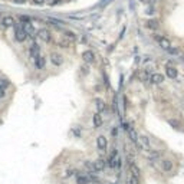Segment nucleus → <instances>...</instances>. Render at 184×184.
<instances>
[{
    "label": "nucleus",
    "instance_id": "4be33fe9",
    "mask_svg": "<svg viewBox=\"0 0 184 184\" xmlns=\"http://www.w3.org/2000/svg\"><path fill=\"white\" fill-rule=\"evenodd\" d=\"M58 45L65 49V48H69V46H71V42H69V40H58Z\"/></svg>",
    "mask_w": 184,
    "mask_h": 184
},
{
    "label": "nucleus",
    "instance_id": "7c9ffc66",
    "mask_svg": "<svg viewBox=\"0 0 184 184\" xmlns=\"http://www.w3.org/2000/svg\"><path fill=\"white\" fill-rule=\"evenodd\" d=\"M112 184H117V183H112Z\"/></svg>",
    "mask_w": 184,
    "mask_h": 184
},
{
    "label": "nucleus",
    "instance_id": "20e7f679",
    "mask_svg": "<svg viewBox=\"0 0 184 184\" xmlns=\"http://www.w3.org/2000/svg\"><path fill=\"white\" fill-rule=\"evenodd\" d=\"M36 36H38L40 40H43V42H50V40H52V33H50V30H48V29L39 30Z\"/></svg>",
    "mask_w": 184,
    "mask_h": 184
},
{
    "label": "nucleus",
    "instance_id": "39448f33",
    "mask_svg": "<svg viewBox=\"0 0 184 184\" xmlns=\"http://www.w3.org/2000/svg\"><path fill=\"white\" fill-rule=\"evenodd\" d=\"M96 147H98L99 151H105L108 148V140L104 135H99V137L96 138Z\"/></svg>",
    "mask_w": 184,
    "mask_h": 184
},
{
    "label": "nucleus",
    "instance_id": "a878e982",
    "mask_svg": "<svg viewBox=\"0 0 184 184\" xmlns=\"http://www.w3.org/2000/svg\"><path fill=\"white\" fill-rule=\"evenodd\" d=\"M66 39H69L71 38V40H75V33H72V32H66Z\"/></svg>",
    "mask_w": 184,
    "mask_h": 184
},
{
    "label": "nucleus",
    "instance_id": "dca6fc26",
    "mask_svg": "<svg viewBox=\"0 0 184 184\" xmlns=\"http://www.w3.org/2000/svg\"><path fill=\"white\" fill-rule=\"evenodd\" d=\"M94 163H95V167L99 173L102 171V170H105V167H107V161H105L104 158H98L96 161H94Z\"/></svg>",
    "mask_w": 184,
    "mask_h": 184
},
{
    "label": "nucleus",
    "instance_id": "2eb2a0df",
    "mask_svg": "<svg viewBox=\"0 0 184 184\" xmlns=\"http://www.w3.org/2000/svg\"><path fill=\"white\" fill-rule=\"evenodd\" d=\"M15 19H13L12 16H4L3 19H2V25L4 26V27H12V26H15Z\"/></svg>",
    "mask_w": 184,
    "mask_h": 184
},
{
    "label": "nucleus",
    "instance_id": "f03ea898",
    "mask_svg": "<svg viewBox=\"0 0 184 184\" xmlns=\"http://www.w3.org/2000/svg\"><path fill=\"white\" fill-rule=\"evenodd\" d=\"M154 39L158 42V45L163 48L164 50H167L170 46H171V43H170V40H168L165 36H158V35H154Z\"/></svg>",
    "mask_w": 184,
    "mask_h": 184
},
{
    "label": "nucleus",
    "instance_id": "aec40b11",
    "mask_svg": "<svg viewBox=\"0 0 184 184\" xmlns=\"http://www.w3.org/2000/svg\"><path fill=\"white\" fill-rule=\"evenodd\" d=\"M147 27L148 29H153V30H155V29H158V20H148L147 22Z\"/></svg>",
    "mask_w": 184,
    "mask_h": 184
},
{
    "label": "nucleus",
    "instance_id": "1a4fd4ad",
    "mask_svg": "<svg viewBox=\"0 0 184 184\" xmlns=\"http://www.w3.org/2000/svg\"><path fill=\"white\" fill-rule=\"evenodd\" d=\"M29 53H30V58H32V59H35L36 56L40 55V48H39L38 43H32V45H30Z\"/></svg>",
    "mask_w": 184,
    "mask_h": 184
},
{
    "label": "nucleus",
    "instance_id": "9d476101",
    "mask_svg": "<svg viewBox=\"0 0 184 184\" xmlns=\"http://www.w3.org/2000/svg\"><path fill=\"white\" fill-rule=\"evenodd\" d=\"M163 81H164V76L161 75V73H153V75L150 76V82L153 85H160V84H163Z\"/></svg>",
    "mask_w": 184,
    "mask_h": 184
},
{
    "label": "nucleus",
    "instance_id": "a211bd4d",
    "mask_svg": "<svg viewBox=\"0 0 184 184\" xmlns=\"http://www.w3.org/2000/svg\"><path fill=\"white\" fill-rule=\"evenodd\" d=\"M161 167H163V170L165 173H168L173 170V163L170 160H163V161H161Z\"/></svg>",
    "mask_w": 184,
    "mask_h": 184
},
{
    "label": "nucleus",
    "instance_id": "6e6552de",
    "mask_svg": "<svg viewBox=\"0 0 184 184\" xmlns=\"http://www.w3.org/2000/svg\"><path fill=\"white\" fill-rule=\"evenodd\" d=\"M50 62L53 63L55 66H61L63 63V56L61 53H52L50 55Z\"/></svg>",
    "mask_w": 184,
    "mask_h": 184
},
{
    "label": "nucleus",
    "instance_id": "423d86ee",
    "mask_svg": "<svg viewBox=\"0 0 184 184\" xmlns=\"http://www.w3.org/2000/svg\"><path fill=\"white\" fill-rule=\"evenodd\" d=\"M33 63H35V68H36V69H43L46 65V58L43 55H39V56H36V58L33 59Z\"/></svg>",
    "mask_w": 184,
    "mask_h": 184
},
{
    "label": "nucleus",
    "instance_id": "f8f14e48",
    "mask_svg": "<svg viewBox=\"0 0 184 184\" xmlns=\"http://www.w3.org/2000/svg\"><path fill=\"white\" fill-rule=\"evenodd\" d=\"M76 184H91L89 174H78L76 176Z\"/></svg>",
    "mask_w": 184,
    "mask_h": 184
},
{
    "label": "nucleus",
    "instance_id": "5701e85b",
    "mask_svg": "<svg viewBox=\"0 0 184 184\" xmlns=\"http://www.w3.org/2000/svg\"><path fill=\"white\" fill-rule=\"evenodd\" d=\"M96 107H98L99 111H104L105 109V102H102L101 99H96Z\"/></svg>",
    "mask_w": 184,
    "mask_h": 184
},
{
    "label": "nucleus",
    "instance_id": "6ab92c4d",
    "mask_svg": "<svg viewBox=\"0 0 184 184\" xmlns=\"http://www.w3.org/2000/svg\"><path fill=\"white\" fill-rule=\"evenodd\" d=\"M127 131H128V135H130V140H131V141H132V142H134V144H135V142L138 141V134H137V132H135V130H134V128H132V127H130V128H128V130H127Z\"/></svg>",
    "mask_w": 184,
    "mask_h": 184
},
{
    "label": "nucleus",
    "instance_id": "c756f323",
    "mask_svg": "<svg viewBox=\"0 0 184 184\" xmlns=\"http://www.w3.org/2000/svg\"><path fill=\"white\" fill-rule=\"evenodd\" d=\"M13 2H15V3H25L26 0H13Z\"/></svg>",
    "mask_w": 184,
    "mask_h": 184
},
{
    "label": "nucleus",
    "instance_id": "c85d7f7f",
    "mask_svg": "<svg viewBox=\"0 0 184 184\" xmlns=\"http://www.w3.org/2000/svg\"><path fill=\"white\" fill-rule=\"evenodd\" d=\"M59 2H62V0H50V4H56V3H59Z\"/></svg>",
    "mask_w": 184,
    "mask_h": 184
},
{
    "label": "nucleus",
    "instance_id": "2f4dec72",
    "mask_svg": "<svg viewBox=\"0 0 184 184\" xmlns=\"http://www.w3.org/2000/svg\"><path fill=\"white\" fill-rule=\"evenodd\" d=\"M141 2H144V0H141Z\"/></svg>",
    "mask_w": 184,
    "mask_h": 184
},
{
    "label": "nucleus",
    "instance_id": "bb28decb",
    "mask_svg": "<svg viewBox=\"0 0 184 184\" xmlns=\"http://www.w3.org/2000/svg\"><path fill=\"white\" fill-rule=\"evenodd\" d=\"M19 20H20V23H26V22H29V17L27 16H20L19 17Z\"/></svg>",
    "mask_w": 184,
    "mask_h": 184
},
{
    "label": "nucleus",
    "instance_id": "7ed1b4c3",
    "mask_svg": "<svg viewBox=\"0 0 184 184\" xmlns=\"http://www.w3.org/2000/svg\"><path fill=\"white\" fill-rule=\"evenodd\" d=\"M102 124H104L102 115H101L99 112H95L94 115H92V125H94V128H95V130H98V128H101V127H102Z\"/></svg>",
    "mask_w": 184,
    "mask_h": 184
},
{
    "label": "nucleus",
    "instance_id": "412c9836",
    "mask_svg": "<svg viewBox=\"0 0 184 184\" xmlns=\"http://www.w3.org/2000/svg\"><path fill=\"white\" fill-rule=\"evenodd\" d=\"M128 184H140V178L131 174V176H130V178H128Z\"/></svg>",
    "mask_w": 184,
    "mask_h": 184
},
{
    "label": "nucleus",
    "instance_id": "cd10ccee",
    "mask_svg": "<svg viewBox=\"0 0 184 184\" xmlns=\"http://www.w3.org/2000/svg\"><path fill=\"white\" fill-rule=\"evenodd\" d=\"M32 3L33 4H43L45 3V0H32Z\"/></svg>",
    "mask_w": 184,
    "mask_h": 184
},
{
    "label": "nucleus",
    "instance_id": "f257e3e1",
    "mask_svg": "<svg viewBox=\"0 0 184 184\" xmlns=\"http://www.w3.org/2000/svg\"><path fill=\"white\" fill-rule=\"evenodd\" d=\"M27 38H29V36L26 33V30L23 29V26L15 23V39H16L17 42H25Z\"/></svg>",
    "mask_w": 184,
    "mask_h": 184
},
{
    "label": "nucleus",
    "instance_id": "b1692460",
    "mask_svg": "<svg viewBox=\"0 0 184 184\" xmlns=\"http://www.w3.org/2000/svg\"><path fill=\"white\" fill-rule=\"evenodd\" d=\"M167 52H168V53H171V55H177V53H178V49H177V48H173V46H170V48L167 49Z\"/></svg>",
    "mask_w": 184,
    "mask_h": 184
},
{
    "label": "nucleus",
    "instance_id": "f3484780",
    "mask_svg": "<svg viewBox=\"0 0 184 184\" xmlns=\"http://www.w3.org/2000/svg\"><path fill=\"white\" fill-rule=\"evenodd\" d=\"M130 171H131V174L132 176H135V177H138L140 178V174H141V171H140V168H138V165L132 161V163H130Z\"/></svg>",
    "mask_w": 184,
    "mask_h": 184
},
{
    "label": "nucleus",
    "instance_id": "9b49d317",
    "mask_svg": "<svg viewBox=\"0 0 184 184\" xmlns=\"http://www.w3.org/2000/svg\"><path fill=\"white\" fill-rule=\"evenodd\" d=\"M165 73H167V76L171 78V79H176L177 75H178L177 69L174 66H171V65H167V66H165Z\"/></svg>",
    "mask_w": 184,
    "mask_h": 184
},
{
    "label": "nucleus",
    "instance_id": "393cba45",
    "mask_svg": "<svg viewBox=\"0 0 184 184\" xmlns=\"http://www.w3.org/2000/svg\"><path fill=\"white\" fill-rule=\"evenodd\" d=\"M75 173H76V170H73V168H71V170H66V174H65V177H72Z\"/></svg>",
    "mask_w": 184,
    "mask_h": 184
},
{
    "label": "nucleus",
    "instance_id": "4468645a",
    "mask_svg": "<svg viewBox=\"0 0 184 184\" xmlns=\"http://www.w3.org/2000/svg\"><path fill=\"white\" fill-rule=\"evenodd\" d=\"M85 168L88 170V173H91V174H99V171L96 170V167H95V163L94 161H85Z\"/></svg>",
    "mask_w": 184,
    "mask_h": 184
},
{
    "label": "nucleus",
    "instance_id": "0eeeda50",
    "mask_svg": "<svg viewBox=\"0 0 184 184\" xmlns=\"http://www.w3.org/2000/svg\"><path fill=\"white\" fill-rule=\"evenodd\" d=\"M82 59L86 63H94L95 62V53L92 50H85V52H82Z\"/></svg>",
    "mask_w": 184,
    "mask_h": 184
},
{
    "label": "nucleus",
    "instance_id": "ddd939ff",
    "mask_svg": "<svg viewBox=\"0 0 184 184\" xmlns=\"http://www.w3.org/2000/svg\"><path fill=\"white\" fill-rule=\"evenodd\" d=\"M20 25L23 26V29L26 30L27 36H35V27H33V25L30 23V20L26 22V23H20Z\"/></svg>",
    "mask_w": 184,
    "mask_h": 184
}]
</instances>
